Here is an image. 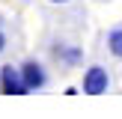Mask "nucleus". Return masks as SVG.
Listing matches in <instances>:
<instances>
[{
  "label": "nucleus",
  "instance_id": "nucleus-7",
  "mask_svg": "<svg viewBox=\"0 0 122 119\" xmlns=\"http://www.w3.org/2000/svg\"><path fill=\"white\" fill-rule=\"evenodd\" d=\"M51 3H69V0H51Z\"/></svg>",
  "mask_w": 122,
  "mask_h": 119
},
{
  "label": "nucleus",
  "instance_id": "nucleus-3",
  "mask_svg": "<svg viewBox=\"0 0 122 119\" xmlns=\"http://www.w3.org/2000/svg\"><path fill=\"white\" fill-rule=\"evenodd\" d=\"M21 77H24V86H27V92H36V89H42L48 83V71L42 63H36V60H27V63L21 65Z\"/></svg>",
  "mask_w": 122,
  "mask_h": 119
},
{
  "label": "nucleus",
  "instance_id": "nucleus-5",
  "mask_svg": "<svg viewBox=\"0 0 122 119\" xmlns=\"http://www.w3.org/2000/svg\"><path fill=\"white\" fill-rule=\"evenodd\" d=\"M107 51H110L113 57L122 60V27H116V30L107 33Z\"/></svg>",
  "mask_w": 122,
  "mask_h": 119
},
{
  "label": "nucleus",
  "instance_id": "nucleus-6",
  "mask_svg": "<svg viewBox=\"0 0 122 119\" xmlns=\"http://www.w3.org/2000/svg\"><path fill=\"white\" fill-rule=\"evenodd\" d=\"M3 48H6V36L0 33V54H3Z\"/></svg>",
  "mask_w": 122,
  "mask_h": 119
},
{
  "label": "nucleus",
  "instance_id": "nucleus-1",
  "mask_svg": "<svg viewBox=\"0 0 122 119\" xmlns=\"http://www.w3.org/2000/svg\"><path fill=\"white\" fill-rule=\"evenodd\" d=\"M107 86H110V74L104 65H89L83 71V92L86 95H101L107 92Z\"/></svg>",
  "mask_w": 122,
  "mask_h": 119
},
{
  "label": "nucleus",
  "instance_id": "nucleus-2",
  "mask_svg": "<svg viewBox=\"0 0 122 119\" xmlns=\"http://www.w3.org/2000/svg\"><path fill=\"white\" fill-rule=\"evenodd\" d=\"M0 92H6V95H27L21 69H15V65H3L0 69Z\"/></svg>",
  "mask_w": 122,
  "mask_h": 119
},
{
  "label": "nucleus",
  "instance_id": "nucleus-4",
  "mask_svg": "<svg viewBox=\"0 0 122 119\" xmlns=\"http://www.w3.org/2000/svg\"><path fill=\"white\" fill-rule=\"evenodd\" d=\"M54 57L63 60L66 65H75L77 60H81V51H77V48H69V45H60V48H54Z\"/></svg>",
  "mask_w": 122,
  "mask_h": 119
}]
</instances>
